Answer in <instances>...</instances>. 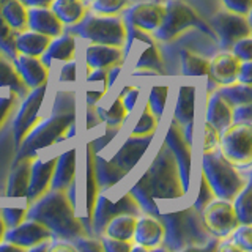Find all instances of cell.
Instances as JSON below:
<instances>
[{
    "label": "cell",
    "mask_w": 252,
    "mask_h": 252,
    "mask_svg": "<svg viewBox=\"0 0 252 252\" xmlns=\"http://www.w3.org/2000/svg\"><path fill=\"white\" fill-rule=\"evenodd\" d=\"M3 251L21 252V251H24V249H22V248H19V246H16V244H14V243H11V241L2 240V241H0V252H3Z\"/></svg>",
    "instance_id": "60"
},
{
    "label": "cell",
    "mask_w": 252,
    "mask_h": 252,
    "mask_svg": "<svg viewBox=\"0 0 252 252\" xmlns=\"http://www.w3.org/2000/svg\"><path fill=\"white\" fill-rule=\"evenodd\" d=\"M101 244L102 249L106 252H129L131 251V241H123V240H117V238H110V236L101 235Z\"/></svg>",
    "instance_id": "49"
},
{
    "label": "cell",
    "mask_w": 252,
    "mask_h": 252,
    "mask_svg": "<svg viewBox=\"0 0 252 252\" xmlns=\"http://www.w3.org/2000/svg\"><path fill=\"white\" fill-rule=\"evenodd\" d=\"M162 2H152V0H148V2H139L131 6H126L123 10L122 19L126 26H132L147 32V33H153L162 19Z\"/></svg>",
    "instance_id": "15"
},
{
    "label": "cell",
    "mask_w": 252,
    "mask_h": 252,
    "mask_svg": "<svg viewBox=\"0 0 252 252\" xmlns=\"http://www.w3.org/2000/svg\"><path fill=\"white\" fill-rule=\"evenodd\" d=\"M219 150L236 167H249L252 161V125L232 123L220 131Z\"/></svg>",
    "instance_id": "9"
},
{
    "label": "cell",
    "mask_w": 252,
    "mask_h": 252,
    "mask_svg": "<svg viewBox=\"0 0 252 252\" xmlns=\"http://www.w3.org/2000/svg\"><path fill=\"white\" fill-rule=\"evenodd\" d=\"M120 213H129V215L139 216L140 213V207L137 205V202L134 200V197L126 192L125 195H122L117 202H112L110 199H107L106 195H96V200H94L93 205V211H92V232L94 235H101L102 228L107 224V220L110 218H114Z\"/></svg>",
    "instance_id": "12"
},
{
    "label": "cell",
    "mask_w": 252,
    "mask_h": 252,
    "mask_svg": "<svg viewBox=\"0 0 252 252\" xmlns=\"http://www.w3.org/2000/svg\"><path fill=\"white\" fill-rule=\"evenodd\" d=\"M232 205L240 224H252V186L249 180L241 191L233 197Z\"/></svg>",
    "instance_id": "36"
},
{
    "label": "cell",
    "mask_w": 252,
    "mask_h": 252,
    "mask_svg": "<svg viewBox=\"0 0 252 252\" xmlns=\"http://www.w3.org/2000/svg\"><path fill=\"white\" fill-rule=\"evenodd\" d=\"M159 218L164 225L162 244L165 249H216L219 240L208 233L203 225L200 211L192 207L172 213H161Z\"/></svg>",
    "instance_id": "4"
},
{
    "label": "cell",
    "mask_w": 252,
    "mask_h": 252,
    "mask_svg": "<svg viewBox=\"0 0 252 252\" xmlns=\"http://www.w3.org/2000/svg\"><path fill=\"white\" fill-rule=\"evenodd\" d=\"M230 240L240 248V251H252V227L251 224H238L235 230L228 235Z\"/></svg>",
    "instance_id": "43"
},
{
    "label": "cell",
    "mask_w": 252,
    "mask_h": 252,
    "mask_svg": "<svg viewBox=\"0 0 252 252\" xmlns=\"http://www.w3.org/2000/svg\"><path fill=\"white\" fill-rule=\"evenodd\" d=\"M167 96H169V85H153L148 92L147 106L158 120H161L164 115L165 106H167Z\"/></svg>",
    "instance_id": "39"
},
{
    "label": "cell",
    "mask_w": 252,
    "mask_h": 252,
    "mask_svg": "<svg viewBox=\"0 0 252 252\" xmlns=\"http://www.w3.org/2000/svg\"><path fill=\"white\" fill-rule=\"evenodd\" d=\"M162 5V19L158 29L152 33L158 41H172L189 29H199L208 36L215 38V33H213L210 26H205V22L199 18L197 11L185 0H164Z\"/></svg>",
    "instance_id": "7"
},
{
    "label": "cell",
    "mask_w": 252,
    "mask_h": 252,
    "mask_svg": "<svg viewBox=\"0 0 252 252\" xmlns=\"http://www.w3.org/2000/svg\"><path fill=\"white\" fill-rule=\"evenodd\" d=\"M134 69L136 71H153L159 76L165 74V68H164V60L162 55L158 49V46L155 41L147 43L145 51L140 54V57L134 63Z\"/></svg>",
    "instance_id": "34"
},
{
    "label": "cell",
    "mask_w": 252,
    "mask_h": 252,
    "mask_svg": "<svg viewBox=\"0 0 252 252\" xmlns=\"http://www.w3.org/2000/svg\"><path fill=\"white\" fill-rule=\"evenodd\" d=\"M51 36L38 33L35 30H22L16 33L14 44L18 54L30 55V57H41L47 44L51 43Z\"/></svg>",
    "instance_id": "28"
},
{
    "label": "cell",
    "mask_w": 252,
    "mask_h": 252,
    "mask_svg": "<svg viewBox=\"0 0 252 252\" xmlns=\"http://www.w3.org/2000/svg\"><path fill=\"white\" fill-rule=\"evenodd\" d=\"M76 54V36L69 33L68 30L63 32L62 35L55 36L51 39V43L47 44L46 51L39 59L46 66H51V63L59 60V62H68L73 60Z\"/></svg>",
    "instance_id": "25"
},
{
    "label": "cell",
    "mask_w": 252,
    "mask_h": 252,
    "mask_svg": "<svg viewBox=\"0 0 252 252\" xmlns=\"http://www.w3.org/2000/svg\"><path fill=\"white\" fill-rule=\"evenodd\" d=\"M118 96L122 98V104L126 110V114H131L134 107H136V102L140 96V89L139 87H123V90L120 92Z\"/></svg>",
    "instance_id": "47"
},
{
    "label": "cell",
    "mask_w": 252,
    "mask_h": 252,
    "mask_svg": "<svg viewBox=\"0 0 252 252\" xmlns=\"http://www.w3.org/2000/svg\"><path fill=\"white\" fill-rule=\"evenodd\" d=\"M55 165V158H33L30 165V178L27 188V199L30 202L36 200L51 188L52 172Z\"/></svg>",
    "instance_id": "18"
},
{
    "label": "cell",
    "mask_w": 252,
    "mask_h": 252,
    "mask_svg": "<svg viewBox=\"0 0 252 252\" xmlns=\"http://www.w3.org/2000/svg\"><path fill=\"white\" fill-rule=\"evenodd\" d=\"M14 101H16V94L13 92L0 96V126L3 125L8 114H10L11 109L14 107Z\"/></svg>",
    "instance_id": "54"
},
{
    "label": "cell",
    "mask_w": 252,
    "mask_h": 252,
    "mask_svg": "<svg viewBox=\"0 0 252 252\" xmlns=\"http://www.w3.org/2000/svg\"><path fill=\"white\" fill-rule=\"evenodd\" d=\"M32 158H16L6 181V195L19 199L27 195Z\"/></svg>",
    "instance_id": "27"
},
{
    "label": "cell",
    "mask_w": 252,
    "mask_h": 252,
    "mask_svg": "<svg viewBox=\"0 0 252 252\" xmlns=\"http://www.w3.org/2000/svg\"><path fill=\"white\" fill-rule=\"evenodd\" d=\"M205 139H203V152H211L219 147V137H220V131H218L215 126H211L210 123L205 122Z\"/></svg>",
    "instance_id": "50"
},
{
    "label": "cell",
    "mask_w": 252,
    "mask_h": 252,
    "mask_svg": "<svg viewBox=\"0 0 252 252\" xmlns=\"http://www.w3.org/2000/svg\"><path fill=\"white\" fill-rule=\"evenodd\" d=\"M94 114L99 118V122L107 125V128H118L126 118V110L122 104V98L117 96L115 101L109 107L94 106Z\"/></svg>",
    "instance_id": "38"
},
{
    "label": "cell",
    "mask_w": 252,
    "mask_h": 252,
    "mask_svg": "<svg viewBox=\"0 0 252 252\" xmlns=\"http://www.w3.org/2000/svg\"><path fill=\"white\" fill-rule=\"evenodd\" d=\"M3 87L10 89L18 98H24L29 93V89L13 65V60L8 59L3 52H0V89Z\"/></svg>",
    "instance_id": "30"
},
{
    "label": "cell",
    "mask_w": 252,
    "mask_h": 252,
    "mask_svg": "<svg viewBox=\"0 0 252 252\" xmlns=\"http://www.w3.org/2000/svg\"><path fill=\"white\" fill-rule=\"evenodd\" d=\"M92 11L104 16H115L129 5V0H93Z\"/></svg>",
    "instance_id": "42"
},
{
    "label": "cell",
    "mask_w": 252,
    "mask_h": 252,
    "mask_svg": "<svg viewBox=\"0 0 252 252\" xmlns=\"http://www.w3.org/2000/svg\"><path fill=\"white\" fill-rule=\"evenodd\" d=\"M236 82L251 85L252 84V62L244 60L240 63L238 73H236Z\"/></svg>",
    "instance_id": "55"
},
{
    "label": "cell",
    "mask_w": 252,
    "mask_h": 252,
    "mask_svg": "<svg viewBox=\"0 0 252 252\" xmlns=\"http://www.w3.org/2000/svg\"><path fill=\"white\" fill-rule=\"evenodd\" d=\"M240 63L241 60L236 59L230 51L220 52L208 63V77L219 85L236 82V73H238Z\"/></svg>",
    "instance_id": "24"
},
{
    "label": "cell",
    "mask_w": 252,
    "mask_h": 252,
    "mask_svg": "<svg viewBox=\"0 0 252 252\" xmlns=\"http://www.w3.org/2000/svg\"><path fill=\"white\" fill-rule=\"evenodd\" d=\"M76 251H81V252H101L104 251L102 249V244L99 238H93L92 235H85L77 238L76 241H73Z\"/></svg>",
    "instance_id": "48"
},
{
    "label": "cell",
    "mask_w": 252,
    "mask_h": 252,
    "mask_svg": "<svg viewBox=\"0 0 252 252\" xmlns=\"http://www.w3.org/2000/svg\"><path fill=\"white\" fill-rule=\"evenodd\" d=\"M158 125H159V120L152 114L148 106H145L140 118L134 125L131 136H148V134H155L158 129Z\"/></svg>",
    "instance_id": "41"
},
{
    "label": "cell",
    "mask_w": 252,
    "mask_h": 252,
    "mask_svg": "<svg viewBox=\"0 0 252 252\" xmlns=\"http://www.w3.org/2000/svg\"><path fill=\"white\" fill-rule=\"evenodd\" d=\"M93 145L89 144L85 150V215L92 219V211H93V205L96 200V195L99 194L98 191V185H96V178H94V167H93Z\"/></svg>",
    "instance_id": "32"
},
{
    "label": "cell",
    "mask_w": 252,
    "mask_h": 252,
    "mask_svg": "<svg viewBox=\"0 0 252 252\" xmlns=\"http://www.w3.org/2000/svg\"><path fill=\"white\" fill-rule=\"evenodd\" d=\"M106 92H107L106 89H102V90H87L85 92V102H87V106L94 107L102 99V96L106 94Z\"/></svg>",
    "instance_id": "56"
},
{
    "label": "cell",
    "mask_w": 252,
    "mask_h": 252,
    "mask_svg": "<svg viewBox=\"0 0 252 252\" xmlns=\"http://www.w3.org/2000/svg\"><path fill=\"white\" fill-rule=\"evenodd\" d=\"M5 230H6V225H5V222H3V219H2V216H0V241L3 240V235H5Z\"/></svg>",
    "instance_id": "62"
},
{
    "label": "cell",
    "mask_w": 252,
    "mask_h": 252,
    "mask_svg": "<svg viewBox=\"0 0 252 252\" xmlns=\"http://www.w3.org/2000/svg\"><path fill=\"white\" fill-rule=\"evenodd\" d=\"M218 92L232 107L240 106V104H246V102L252 101L251 85L241 84V82H232L227 85H220V89Z\"/></svg>",
    "instance_id": "37"
},
{
    "label": "cell",
    "mask_w": 252,
    "mask_h": 252,
    "mask_svg": "<svg viewBox=\"0 0 252 252\" xmlns=\"http://www.w3.org/2000/svg\"><path fill=\"white\" fill-rule=\"evenodd\" d=\"M153 137L155 134H148V136H131L129 134V137L123 142L122 147L117 150V153L110 159H104L102 156H99V153H94L93 167L99 191H107L117 183H120L139 164L142 156L152 145Z\"/></svg>",
    "instance_id": "5"
},
{
    "label": "cell",
    "mask_w": 252,
    "mask_h": 252,
    "mask_svg": "<svg viewBox=\"0 0 252 252\" xmlns=\"http://www.w3.org/2000/svg\"><path fill=\"white\" fill-rule=\"evenodd\" d=\"M77 169V153L76 148H68L55 158V165L52 172L51 188L55 191H68V188L76 178Z\"/></svg>",
    "instance_id": "22"
},
{
    "label": "cell",
    "mask_w": 252,
    "mask_h": 252,
    "mask_svg": "<svg viewBox=\"0 0 252 252\" xmlns=\"http://www.w3.org/2000/svg\"><path fill=\"white\" fill-rule=\"evenodd\" d=\"M210 29L218 38L222 51H228L232 44L244 36H251V24L248 16L233 11H218L210 21Z\"/></svg>",
    "instance_id": "10"
},
{
    "label": "cell",
    "mask_w": 252,
    "mask_h": 252,
    "mask_svg": "<svg viewBox=\"0 0 252 252\" xmlns=\"http://www.w3.org/2000/svg\"><path fill=\"white\" fill-rule=\"evenodd\" d=\"M164 238V225L159 216L142 215L136 218V227H134L132 241L140 244L147 249H158L162 244Z\"/></svg>",
    "instance_id": "19"
},
{
    "label": "cell",
    "mask_w": 252,
    "mask_h": 252,
    "mask_svg": "<svg viewBox=\"0 0 252 252\" xmlns=\"http://www.w3.org/2000/svg\"><path fill=\"white\" fill-rule=\"evenodd\" d=\"M120 71H122V65H120V63H118V65H114V66H110V68H109V71H107V81H106L107 90L115 84L118 74H120Z\"/></svg>",
    "instance_id": "58"
},
{
    "label": "cell",
    "mask_w": 252,
    "mask_h": 252,
    "mask_svg": "<svg viewBox=\"0 0 252 252\" xmlns=\"http://www.w3.org/2000/svg\"><path fill=\"white\" fill-rule=\"evenodd\" d=\"M18 32H14L8 24L5 22V19L0 14V52H3L8 59H14L18 55V51H16V44H14V38Z\"/></svg>",
    "instance_id": "40"
},
{
    "label": "cell",
    "mask_w": 252,
    "mask_h": 252,
    "mask_svg": "<svg viewBox=\"0 0 252 252\" xmlns=\"http://www.w3.org/2000/svg\"><path fill=\"white\" fill-rule=\"evenodd\" d=\"M202 177L207 180L215 197L230 202L248 181L246 178H243L238 167L220 153L219 147L211 152H203Z\"/></svg>",
    "instance_id": "6"
},
{
    "label": "cell",
    "mask_w": 252,
    "mask_h": 252,
    "mask_svg": "<svg viewBox=\"0 0 252 252\" xmlns=\"http://www.w3.org/2000/svg\"><path fill=\"white\" fill-rule=\"evenodd\" d=\"M106 81H107V69L102 68H93L90 71V74L87 76V82H102L106 85Z\"/></svg>",
    "instance_id": "57"
},
{
    "label": "cell",
    "mask_w": 252,
    "mask_h": 252,
    "mask_svg": "<svg viewBox=\"0 0 252 252\" xmlns=\"http://www.w3.org/2000/svg\"><path fill=\"white\" fill-rule=\"evenodd\" d=\"M51 10L65 26H73L85 14V3L82 0H54Z\"/></svg>",
    "instance_id": "33"
},
{
    "label": "cell",
    "mask_w": 252,
    "mask_h": 252,
    "mask_svg": "<svg viewBox=\"0 0 252 252\" xmlns=\"http://www.w3.org/2000/svg\"><path fill=\"white\" fill-rule=\"evenodd\" d=\"M136 218L129 213H120L107 220V224L102 228L101 235L110 236V238L123 240V241H132L134 227H136Z\"/></svg>",
    "instance_id": "29"
},
{
    "label": "cell",
    "mask_w": 252,
    "mask_h": 252,
    "mask_svg": "<svg viewBox=\"0 0 252 252\" xmlns=\"http://www.w3.org/2000/svg\"><path fill=\"white\" fill-rule=\"evenodd\" d=\"M200 216L208 233L216 236V238L228 236L235 230V227L240 224L238 219H236L232 202L218 199V197H215V199L200 211Z\"/></svg>",
    "instance_id": "11"
},
{
    "label": "cell",
    "mask_w": 252,
    "mask_h": 252,
    "mask_svg": "<svg viewBox=\"0 0 252 252\" xmlns=\"http://www.w3.org/2000/svg\"><path fill=\"white\" fill-rule=\"evenodd\" d=\"M125 54L122 47L110 44H96L90 43L85 47V65L87 68H102L109 69L110 66L118 65L123 62Z\"/></svg>",
    "instance_id": "23"
},
{
    "label": "cell",
    "mask_w": 252,
    "mask_h": 252,
    "mask_svg": "<svg viewBox=\"0 0 252 252\" xmlns=\"http://www.w3.org/2000/svg\"><path fill=\"white\" fill-rule=\"evenodd\" d=\"M213 199H215V194H213L210 185L207 183V180H205L203 177H200L199 191H197V197H195V202L192 205V208L197 210V211H202Z\"/></svg>",
    "instance_id": "44"
},
{
    "label": "cell",
    "mask_w": 252,
    "mask_h": 252,
    "mask_svg": "<svg viewBox=\"0 0 252 252\" xmlns=\"http://www.w3.org/2000/svg\"><path fill=\"white\" fill-rule=\"evenodd\" d=\"M232 123H251L252 125V106H251V102L232 107Z\"/></svg>",
    "instance_id": "51"
},
{
    "label": "cell",
    "mask_w": 252,
    "mask_h": 252,
    "mask_svg": "<svg viewBox=\"0 0 252 252\" xmlns=\"http://www.w3.org/2000/svg\"><path fill=\"white\" fill-rule=\"evenodd\" d=\"M230 51L236 59L244 62V60H252V39L251 36H244L238 41H235L232 44Z\"/></svg>",
    "instance_id": "45"
},
{
    "label": "cell",
    "mask_w": 252,
    "mask_h": 252,
    "mask_svg": "<svg viewBox=\"0 0 252 252\" xmlns=\"http://www.w3.org/2000/svg\"><path fill=\"white\" fill-rule=\"evenodd\" d=\"M195 117V87L192 84H183L177 94V102L173 107V120L180 125L185 140L192 145V126Z\"/></svg>",
    "instance_id": "17"
},
{
    "label": "cell",
    "mask_w": 252,
    "mask_h": 252,
    "mask_svg": "<svg viewBox=\"0 0 252 252\" xmlns=\"http://www.w3.org/2000/svg\"><path fill=\"white\" fill-rule=\"evenodd\" d=\"M52 236H54L52 232L44 224L38 222L35 219L26 218L16 227L6 228L3 240L11 241L16 246H19L22 249H30L32 246H35L38 243L51 240Z\"/></svg>",
    "instance_id": "16"
},
{
    "label": "cell",
    "mask_w": 252,
    "mask_h": 252,
    "mask_svg": "<svg viewBox=\"0 0 252 252\" xmlns=\"http://www.w3.org/2000/svg\"><path fill=\"white\" fill-rule=\"evenodd\" d=\"M46 89H47V85L43 84L36 87V89H32V92L22 98L21 107L18 109V114H16L13 120V137H14L16 148H18L22 139L26 137V134L33 128V125L36 123L39 117V110H41L43 101H44Z\"/></svg>",
    "instance_id": "13"
},
{
    "label": "cell",
    "mask_w": 252,
    "mask_h": 252,
    "mask_svg": "<svg viewBox=\"0 0 252 252\" xmlns=\"http://www.w3.org/2000/svg\"><path fill=\"white\" fill-rule=\"evenodd\" d=\"M66 30V29H65ZM69 33L82 38L89 43L110 44L122 47L126 39V27L118 16H104L96 13H87L76 24L69 26Z\"/></svg>",
    "instance_id": "8"
},
{
    "label": "cell",
    "mask_w": 252,
    "mask_h": 252,
    "mask_svg": "<svg viewBox=\"0 0 252 252\" xmlns=\"http://www.w3.org/2000/svg\"><path fill=\"white\" fill-rule=\"evenodd\" d=\"M164 144L170 148L173 158H175L178 173H180V180H181V186H183V191L188 194L189 188H191L192 153H191V145L185 140L183 134H181L175 120L170 123L167 132H165Z\"/></svg>",
    "instance_id": "14"
},
{
    "label": "cell",
    "mask_w": 252,
    "mask_h": 252,
    "mask_svg": "<svg viewBox=\"0 0 252 252\" xmlns=\"http://www.w3.org/2000/svg\"><path fill=\"white\" fill-rule=\"evenodd\" d=\"M99 123V118L96 117V114L93 110H87V129L94 128Z\"/></svg>",
    "instance_id": "61"
},
{
    "label": "cell",
    "mask_w": 252,
    "mask_h": 252,
    "mask_svg": "<svg viewBox=\"0 0 252 252\" xmlns=\"http://www.w3.org/2000/svg\"><path fill=\"white\" fill-rule=\"evenodd\" d=\"M82 2H84V3H92L93 0H82Z\"/></svg>",
    "instance_id": "63"
},
{
    "label": "cell",
    "mask_w": 252,
    "mask_h": 252,
    "mask_svg": "<svg viewBox=\"0 0 252 252\" xmlns=\"http://www.w3.org/2000/svg\"><path fill=\"white\" fill-rule=\"evenodd\" d=\"M26 218L44 224L54 236L71 243L81 236L92 235V232L84 225L82 219L76 215V208L69 200L66 191L47 189L30 205Z\"/></svg>",
    "instance_id": "2"
},
{
    "label": "cell",
    "mask_w": 252,
    "mask_h": 252,
    "mask_svg": "<svg viewBox=\"0 0 252 252\" xmlns=\"http://www.w3.org/2000/svg\"><path fill=\"white\" fill-rule=\"evenodd\" d=\"M13 65L27 89H36V87L47 82V76H49L47 66L39 57L18 54L13 59Z\"/></svg>",
    "instance_id": "21"
},
{
    "label": "cell",
    "mask_w": 252,
    "mask_h": 252,
    "mask_svg": "<svg viewBox=\"0 0 252 252\" xmlns=\"http://www.w3.org/2000/svg\"><path fill=\"white\" fill-rule=\"evenodd\" d=\"M222 5L225 6V10L249 16L251 13V2L252 0H220Z\"/></svg>",
    "instance_id": "52"
},
{
    "label": "cell",
    "mask_w": 252,
    "mask_h": 252,
    "mask_svg": "<svg viewBox=\"0 0 252 252\" xmlns=\"http://www.w3.org/2000/svg\"><path fill=\"white\" fill-rule=\"evenodd\" d=\"M76 122V99L73 93L59 92L54 99L52 114L33 125L26 137L18 145L16 158H33L57 142L65 140V132L71 123Z\"/></svg>",
    "instance_id": "3"
},
{
    "label": "cell",
    "mask_w": 252,
    "mask_h": 252,
    "mask_svg": "<svg viewBox=\"0 0 252 252\" xmlns=\"http://www.w3.org/2000/svg\"><path fill=\"white\" fill-rule=\"evenodd\" d=\"M27 27L51 38L59 36L65 32V24L57 18L51 6L27 8Z\"/></svg>",
    "instance_id": "20"
},
{
    "label": "cell",
    "mask_w": 252,
    "mask_h": 252,
    "mask_svg": "<svg viewBox=\"0 0 252 252\" xmlns=\"http://www.w3.org/2000/svg\"><path fill=\"white\" fill-rule=\"evenodd\" d=\"M181 73L186 77H200L208 76V60L192 51L183 49L180 52Z\"/></svg>",
    "instance_id": "35"
},
{
    "label": "cell",
    "mask_w": 252,
    "mask_h": 252,
    "mask_svg": "<svg viewBox=\"0 0 252 252\" xmlns=\"http://www.w3.org/2000/svg\"><path fill=\"white\" fill-rule=\"evenodd\" d=\"M0 14L14 32L27 29V6L21 0H0Z\"/></svg>",
    "instance_id": "31"
},
{
    "label": "cell",
    "mask_w": 252,
    "mask_h": 252,
    "mask_svg": "<svg viewBox=\"0 0 252 252\" xmlns=\"http://www.w3.org/2000/svg\"><path fill=\"white\" fill-rule=\"evenodd\" d=\"M128 192L137 202L140 211L153 216L161 215L156 200H173L186 195L181 186L177 161L167 145L162 144L159 147L152 164Z\"/></svg>",
    "instance_id": "1"
},
{
    "label": "cell",
    "mask_w": 252,
    "mask_h": 252,
    "mask_svg": "<svg viewBox=\"0 0 252 252\" xmlns=\"http://www.w3.org/2000/svg\"><path fill=\"white\" fill-rule=\"evenodd\" d=\"M205 122L215 126L218 131H222L228 125H232V106L220 96L218 90H211L208 94Z\"/></svg>",
    "instance_id": "26"
},
{
    "label": "cell",
    "mask_w": 252,
    "mask_h": 252,
    "mask_svg": "<svg viewBox=\"0 0 252 252\" xmlns=\"http://www.w3.org/2000/svg\"><path fill=\"white\" fill-rule=\"evenodd\" d=\"M21 2L27 8H30V6H51L54 0H21Z\"/></svg>",
    "instance_id": "59"
},
{
    "label": "cell",
    "mask_w": 252,
    "mask_h": 252,
    "mask_svg": "<svg viewBox=\"0 0 252 252\" xmlns=\"http://www.w3.org/2000/svg\"><path fill=\"white\" fill-rule=\"evenodd\" d=\"M26 215H27L26 208H2L0 210V216H2L6 228L16 227L18 224H21L22 220L26 219Z\"/></svg>",
    "instance_id": "46"
},
{
    "label": "cell",
    "mask_w": 252,
    "mask_h": 252,
    "mask_svg": "<svg viewBox=\"0 0 252 252\" xmlns=\"http://www.w3.org/2000/svg\"><path fill=\"white\" fill-rule=\"evenodd\" d=\"M77 79V63L74 60H68L60 71H59V81L60 82H74Z\"/></svg>",
    "instance_id": "53"
}]
</instances>
